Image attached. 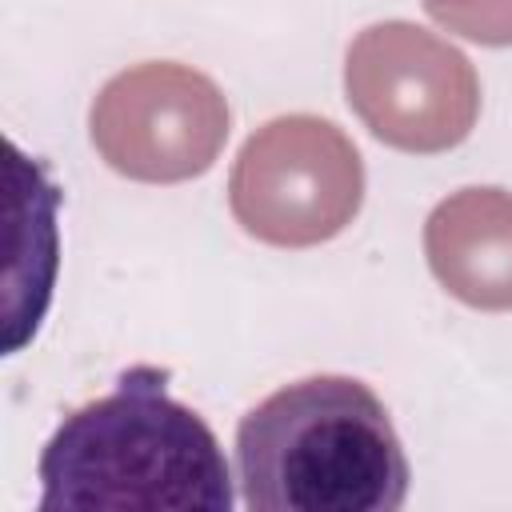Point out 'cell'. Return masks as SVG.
<instances>
[{"instance_id":"obj_2","label":"cell","mask_w":512,"mask_h":512,"mask_svg":"<svg viewBox=\"0 0 512 512\" xmlns=\"http://www.w3.org/2000/svg\"><path fill=\"white\" fill-rule=\"evenodd\" d=\"M236 484L252 512H396L412 468L364 380L304 376L240 416Z\"/></svg>"},{"instance_id":"obj_1","label":"cell","mask_w":512,"mask_h":512,"mask_svg":"<svg viewBox=\"0 0 512 512\" xmlns=\"http://www.w3.org/2000/svg\"><path fill=\"white\" fill-rule=\"evenodd\" d=\"M40 512L56 508H204L228 512L236 480L216 432L172 400L168 372L136 364L88 400L40 452Z\"/></svg>"}]
</instances>
